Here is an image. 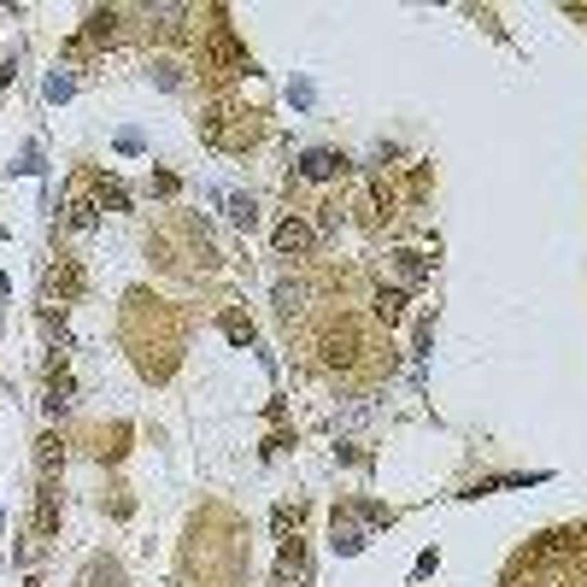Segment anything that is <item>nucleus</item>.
Here are the masks:
<instances>
[{"mask_svg":"<svg viewBox=\"0 0 587 587\" xmlns=\"http://www.w3.org/2000/svg\"><path fill=\"white\" fill-rule=\"evenodd\" d=\"M71 94V77H47V100H65Z\"/></svg>","mask_w":587,"mask_h":587,"instance_id":"7ed1b4c3","label":"nucleus"},{"mask_svg":"<svg viewBox=\"0 0 587 587\" xmlns=\"http://www.w3.org/2000/svg\"><path fill=\"white\" fill-rule=\"evenodd\" d=\"M306 241H311V229H300V224H288V229L276 235V247H306Z\"/></svg>","mask_w":587,"mask_h":587,"instance_id":"f03ea898","label":"nucleus"},{"mask_svg":"<svg viewBox=\"0 0 587 587\" xmlns=\"http://www.w3.org/2000/svg\"><path fill=\"white\" fill-rule=\"evenodd\" d=\"M335 170V153H306V177H329Z\"/></svg>","mask_w":587,"mask_h":587,"instance_id":"f257e3e1","label":"nucleus"}]
</instances>
